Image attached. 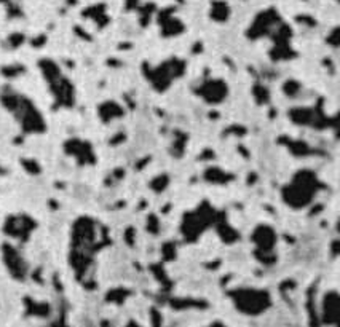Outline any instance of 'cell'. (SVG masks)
<instances>
[{"mask_svg":"<svg viewBox=\"0 0 340 327\" xmlns=\"http://www.w3.org/2000/svg\"><path fill=\"white\" fill-rule=\"evenodd\" d=\"M2 101L3 105L16 117V120L20 122L24 131H27V133H40V131L45 129L43 118L31 101L20 96V94H8Z\"/></svg>","mask_w":340,"mask_h":327,"instance_id":"cell-1","label":"cell"},{"mask_svg":"<svg viewBox=\"0 0 340 327\" xmlns=\"http://www.w3.org/2000/svg\"><path fill=\"white\" fill-rule=\"evenodd\" d=\"M237 299V307L244 313L249 314H257L263 310H267L268 307V294L263 290H240L235 295Z\"/></svg>","mask_w":340,"mask_h":327,"instance_id":"cell-2","label":"cell"},{"mask_svg":"<svg viewBox=\"0 0 340 327\" xmlns=\"http://www.w3.org/2000/svg\"><path fill=\"white\" fill-rule=\"evenodd\" d=\"M37 227L31 217L27 216H11L5 224V233L18 241H27L32 235L34 228Z\"/></svg>","mask_w":340,"mask_h":327,"instance_id":"cell-3","label":"cell"},{"mask_svg":"<svg viewBox=\"0 0 340 327\" xmlns=\"http://www.w3.org/2000/svg\"><path fill=\"white\" fill-rule=\"evenodd\" d=\"M3 257H5V264H7V268L11 273V276L15 279H24L26 278V262L21 259V255L18 254V251L11 246H5L3 247Z\"/></svg>","mask_w":340,"mask_h":327,"instance_id":"cell-4","label":"cell"}]
</instances>
